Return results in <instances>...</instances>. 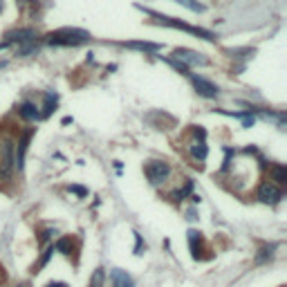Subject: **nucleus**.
Wrapping results in <instances>:
<instances>
[{"label": "nucleus", "instance_id": "obj_1", "mask_svg": "<svg viewBox=\"0 0 287 287\" xmlns=\"http://www.w3.org/2000/svg\"><path fill=\"white\" fill-rule=\"evenodd\" d=\"M90 38L88 32L83 30H61V32H52L47 36L49 45H81Z\"/></svg>", "mask_w": 287, "mask_h": 287}, {"label": "nucleus", "instance_id": "obj_2", "mask_svg": "<svg viewBox=\"0 0 287 287\" xmlns=\"http://www.w3.org/2000/svg\"><path fill=\"white\" fill-rule=\"evenodd\" d=\"M146 14L148 16H153V18H157L160 22H164V25L168 27H175V30H184V32H189V34H195V36H200V38H204V41H213V34L211 32H206V30H200V27H193V25H187V22H182V20H175V18H171V16H162V14H155V11H150V9H146Z\"/></svg>", "mask_w": 287, "mask_h": 287}, {"label": "nucleus", "instance_id": "obj_3", "mask_svg": "<svg viewBox=\"0 0 287 287\" xmlns=\"http://www.w3.org/2000/svg\"><path fill=\"white\" fill-rule=\"evenodd\" d=\"M146 177H148L150 184H164L168 177H171V166L168 162H160V160H153L146 164Z\"/></svg>", "mask_w": 287, "mask_h": 287}, {"label": "nucleus", "instance_id": "obj_4", "mask_svg": "<svg viewBox=\"0 0 287 287\" xmlns=\"http://www.w3.org/2000/svg\"><path fill=\"white\" fill-rule=\"evenodd\" d=\"M258 200L265 202V204H278L280 200H283V191H280L276 184L272 182H263L260 187H258Z\"/></svg>", "mask_w": 287, "mask_h": 287}, {"label": "nucleus", "instance_id": "obj_5", "mask_svg": "<svg viewBox=\"0 0 287 287\" xmlns=\"http://www.w3.org/2000/svg\"><path fill=\"white\" fill-rule=\"evenodd\" d=\"M175 59L177 61H182V65H206L209 61L204 59L202 54H198V52H193V49H184V47H179V49H175Z\"/></svg>", "mask_w": 287, "mask_h": 287}, {"label": "nucleus", "instance_id": "obj_6", "mask_svg": "<svg viewBox=\"0 0 287 287\" xmlns=\"http://www.w3.org/2000/svg\"><path fill=\"white\" fill-rule=\"evenodd\" d=\"M193 88H195V92L202 94V97H206V99L218 97V86H213V83L206 81L204 76H193Z\"/></svg>", "mask_w": 287, "mask_h": 287}, {"label": "nucleus", "instance_id": "obj_7", "mask_svg": "<svg viewBox=\"0 0 287 287\" xmlns=\"http://www.w3.org/2000/svg\"><path fill=\"white\" fill-rule=\"evenodd\" d=\"M34 36H36V32L34 30H18V32H9L7 34V41H5L0 47H7V45H11V43H25V41H34Z\"/></svg>", "mask_w": 287, "mask_h": 287}, {"label": "nucleus", "instance_id": "obj_8", "mask_svg": "<svg viewBox=\"0 0 287 287\" xmlns=\"http://www.w3.org/2000/svg\"><path fill=\"white\" fill-rule=\"evenodd\" d=\"M110 287H135V280L121 269H112L110 272Z\"/></svg>", "mask_w": 287, "mask_h": 287}, {"label": "nucleus", "instance_id": "obj_9", "mask_svg": "<svg viewBox=\"0 0 287 287\" xmlns=\"http://www.w3.org/2000/svg\"><path fill=\"white\" fill-rule=\"evenodd\" d=\"M30 137H32V133H25L18 142V150H16V157H14L18 171H22V166H25V153H27V146H30Z\"/></svg>", "mask_w": 287, "mask_h": 287}, {"label": "nucleus", "instance_id": "obj_10", "mask_svg": "<svg viewBox=\"0 0 287 287\" xmlns=\"http://www.w3.org/2000/svg\"><path fill=\"white\" fill-rule=\"evenodd\" d=\"M18 112H20L22 119H27V121H34V119H38V117H41V112H38V108H36L34 103H30V101L20 103V106H18Z\"/></svg>", "mask_w": 287, "mask_h": 287}, {"label": "nucleus", "instance_id": "obj_11", "mask_svg": "<svg viewBox=\"0 0 287 287\" xmlns=\"http://www.w3.org/2000/svg\"><path fill=\"white\" fill-rule=\"evenodd\" d=\"M191 155H193V160L198 162H204L206 155H209V148H206L204 142H195L193 146H191Z\"/></svg>", "mask_w": 287, "mask_h": 287}, {"label": "nucleus", "instance_id": "obj_12", "mask_svg": "<svg viewBox=\"0 0 287 287\" xmlns=\"http://www.w3.org/2000/svg\"><path fill=\"white\" fill-rule=\"evenodd\" d=\"M52 247H54V251H61V254H65V256L72 254V240H70V238L56 240V245H52Z\"/></svg>", "mask_w": 287, "mask_h": 287}, {"label": "nucleus", "instance_id": "obj_13", "mask_svg": "<svg viewBox=\"0 0 287 287\" xmlns=\"http://www.w3.org/2000/svg\"><path fill=\"white\" fill-rule=\"evenodd\" d=\"M272 177H274V182H276V184H285L287 182V171H285L283 166L274 164L272 166Z\"/></svg>", "mask_w": 287, "mask_h": 287}, {"label": "nucleus", "instance_id": "obj_14", "mask_svg": "<svg viewBox=\"0 0 287 287\" xmlns=\"http://www.w3.org/2000/svg\"><path fill=\"white\" fill-rule=\"evenodd\" d=\"M128 47H137V49H146V52H157V49H162V45L157 43H139V41H131L126 43Z\"/></svg>", "mask_w": 287, "mask_h": 287}, {"label": "nucleus", "instance_id": "obj_15", "mask_svg": "<svg viewBox=\"0 0 287 287\" xmlns=\"http://www.w3.org/2000/svg\"><path fill=\"white\" fill-rule=\"evenodd\" d=\"M103 283H106V272L103 269H94V274L90 276V287H103Z\"/></svg>", "mask_w": 287, "mask_h": 287}, {"label": "nucleus", "instance_id": "obj_16", "mask_svg": "<svg viewBox=\"0 0 287 287\" xmlns=\"http://www.w3.org/2000/svg\"><path fill=\"white\" fill-rule=\"evenodd\" d=\"M175 3L184 5V7H187V9L195 11V14H202V11H204V5H202V3H198V0H175Z\"/></svg>", "mask_w": 287, "mask_h": 287}, {"label": "nucleus", "instance_id": "obj_17", "mask_svg": "<svg viewBox=\"0 0 287 287\" xmlns=\"http://www.w3.org/2000/svg\"><path fill=\"white\" fill-rule=\"evenodd\" d=\"M191 189H193V184H191V179H187L182 189L173 191V200H184V195H189V193H191Z\"/></svg>", "mask_w": 287, "mask_h": 287}, {"label": "nucleus", "instance_id": "obj_18", "mask_svg": "<svg viewBox=\"0 0 287 287\" xmlns=\"http://www.w3.org/2000/svg\"><path fill=\"white\" fill-rule=\"evenodd\" d=\"M54 106H56V97H54V94H45V110H43L41 117H47L49 112L54 110Z\"/></svg>", "mask_w": 287, "mask_h": 287}, {"label": "nucleus", "instance_id": "obj_19", "mask_svg": "<svg viewBox=\"0 0 287 287\" xmlns=\"http://www.w3.org/2000/svg\"><path fill=\"white\" fill-rule=\"evenodd\" d=\"M135 240H137V243H135V254H137V256H142V254H144V249H146V245H144L142 236H139V233H135Z\"/></svg>", "mask_w": 287, "mask_h": 287}, {"label": "nucleus", "instance_id": "obj_20", "mask_svg": "<svg viewBox=\"0 0 287 287\" xmlns=\"http://www.w3.org/2000/svg\"><path fill=\"white\" fill-rule=\"evenodd\" d=\"M272 249H274V247H272ZM272 249H263V254L256 258V263H265L267 258H272Z\"/></svg>", "mask_w": 287, "mask_h": 287}, {"label": "nucleus", "instance_id": "obj_21", "mask_svg": "<svg viewBox=\"0 0 287 287\" xmlns=\"http://www.w3.org/2000/svg\"><path fill=\"white\" fill-rule=\"evenodd\" d=\"M72 193H76V195H81V198H86L88 195V189H83V187H70Z\"/></svg>", "mask_w": 287, "mask_h": 287}, {"label": "nucleus", "instance_id": "obj_22", "mask_svg": "<svg viewBox=\"0 0 287 287\" xmlns=\"http://www.w3.org/2000/svg\"><path fill=\"white\" fill-rule=\"evenodd\" d=\"M47 287H67V283H61V280H56V283H49Z\"/></svg>", "mask_w": 287, "mask_h": 287}]
</instances>
